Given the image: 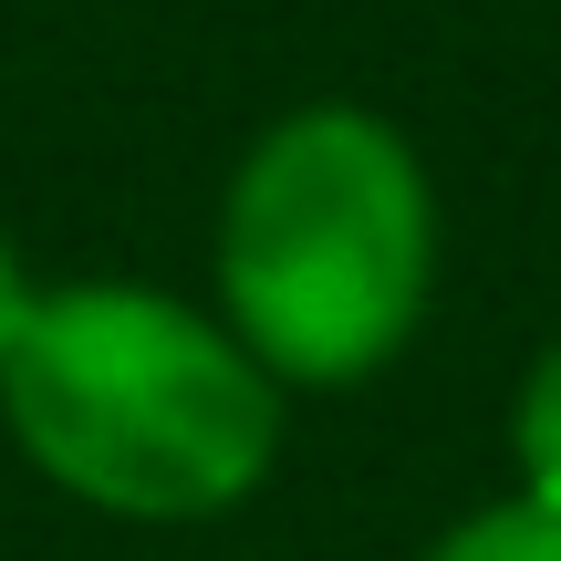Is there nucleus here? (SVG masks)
<instances>
[{
  "label": "nucleus",
  "mask_w": 561,
  "mask_h": 561,
  "mask_svg": "<svg viewBox=\"0 0 561 561\" xmlns=\"http://www.w3.org/2000/svg\"><path fill=\"white\" fill-rule=\"evenodd\" d=\"M11 447L104 520H219L280 458V385L219 312L146 280L42 291L21 343L0 354Z\"/></svg>",
  "instance_id": "1"
},
{
  "label": "nucleus",
  "mask_w": 561,
  "mask_h": 561,
  "mask_svg": "<svg viewBox=\"0 0 561 561\" xmlns=\"http://www.w3.org/2000/svg\"><path fill=\"white\" fill-rule=\"evenodd\" d=\"M437 280V187L364 104H291L219 198V322L280 396L375 385L416 343Z\"/></svg>",
  "instance_id": "2"
},
{
  "label": "nucleus",
  "mask_w": 561,
  "mask_h": 561,
  "mask_svg": "<svg viewBox=\"0 0 561 561\" xmlns=\"http://www.w3.org/2000/svg\"><path fill=\"white\" fill-rule=\"evenodd\" d=\"M426 561H561V510L530 500V489H510V500L468 510V520H447Z\"/></svg>",
  "instance_id": "3"
},
{
  "label": "nucleus",
  "mask_w": 561,
  "mask_h": 561,
  "mask_svg": "<svg viewBox=\"0 0 561 561\" xmlns=\"http://www.w3.org/2000/svg\"><path fill=\"white\" fill-rule=\"evenodd\" d=\"M510 458H520V489L561 510V343H541L510 396Z\"/></svg>",
  "instance_id": "4"
},
{
  "label": "nucleus",
  "mask_w": 561,
  "mask_h": 561,
  "mask_svg": "<svg viewBox=\"0 0 561 561\" xmlns=\"http://www.w3.org/2000/svg\"><path fill=\"white\" fill-rule=\"evenodd\" d=\"M32 312H42V280L21 271V250H11V240H0V354L21 343V322H32Z\"/></svg>",
  "instance_id": "5"
}]
</instances>
